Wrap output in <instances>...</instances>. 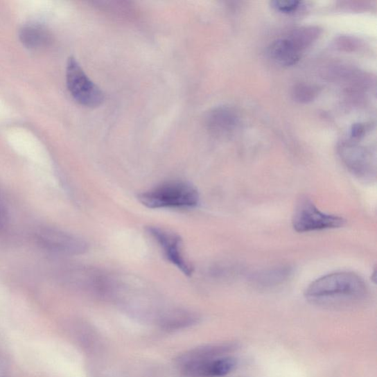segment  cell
I'll list each match as a JSON object with an SVG mask.
<instances>
[{
	"mask_svg": "<svg viewBox=\"0 0 377 377\" xmlns=\"http://www.w3.org/2000/svg\"><path fill=\"white\" fill-rule=\"evenodd\" d=\"M369 293L367 283L359 275L337 272L316 279L305 290L310 303L326 308H344L364 301Z\"/></svg>",
	"mask_w": 377,
	"mask_h": 377,
	"instance_id": "6da1fadb",
	"label": "cell"
},
{
	"mask_svg": "<svg viewBox=\"0 0 377 377\" xmlns=\"http://www.w3.org/2000/svg\"><path fill=\"white\" fill-rule=\"evenodd\" d=\"M139 202L150 209L188 208L198 205L199 194L191 184L179 181L161 184L141 193Z\"/></svg>",
	"mask_w": 377,
	"mask_h": 377,
	"instance_id": "7a4b0ae2",
	"label": "cell"
},
{
	"mask_svg": "<svg viewBox=\"0 0 377 377\" xmlns=\"http://www.w3.org/2000/svg\"><path fill=\"white\" fill-rule=\"evenodd\" d=\"M292 227L299 233L334 229L343 227L346 220L341 217L324 213L308 196H301L295 207Z\"/></svg>",
	"mask_w": 377,
	"mask_h": 377,
	"instance_id": "3957f363",
	"label": "cell"
},
{
	"mask_svg": "<svg viewBox=\"0 0 377 377\" xmlns=\"http://www.w3.org/2000/svg\"><path fill=\"white\" fill-rule=\"evenodd\" d=\"M66 80L71 96L79 104L87 107H97L103 102V91L87 76L74 57L68 59Z\"/></svg>",
	"mask_w": 377,
	"mask_h": 377,
	"instance_id": "277c9868",
	"label": "cell"
},
{
	"mask_svg": "<svg viewBox=\"0 0 377 377\" xmlns=\"http://www.w3.org/2000/svg\"><path fill=\"white\" fill-rule=\"evenodd\" d=\"M338 152L347 168L358 179L367 184L376 180V161L367 148L343 143L339 146Z\"/></svg>",
	"mask_w": 377,
	"mask_h": 377,
	"instance_id": "5b68a950",
	"label": "cell"
},
{
	"mask_svg": "<svg viewBox=\"0 0 377 377\" xmlns=\"http://www.w3.org/2000/svg\"><path fill=\"white\" fill-rule=\"evenodd\" d=\"M37 238L46 249L65 255H80L88 249L85 241L55 228H42L37 232Z\"/></svg>",
	"mask_w": 377,
	"mask_h": 377,
	"instance_id": "8992f818",
	"label": "cell"
},
{
	"mask_svg": "<svg viewBox=\"0 0 377 377\" xmlns=\"http://www.w3.org/2000/svg\"><path fill=\"white\" fill-rule=\"evenodd\" d=\"M147 230L161 247L168 261L181 270L184 274L191 276L193 272V268L184 256L182 241L179 236L157 227H149Z\"/></svg>",
	"mask_w": 377,
	"mask_h": 377,
	"instance_id": "52a82bcc",
	"label": "cell"
},
{
	"mask_svg": "<svg viewBox=\"0 0 377 377\" xmlns=\"http://www.w3.org/2000/svg\"><path fill=\"white\" fill-rule=\"evenodd\" d=\"M238 360L229 356H224L209 360L188 363L180 367L182 372L191 377H222L236 369Z\"/></svg>",
	"mask_w": 377,
	"mask_h": 377,
	"instance_id": "ba28073f",
	"label": "cell"
},
{
	"mask_svg": "<svg viewBox=\"0 0 377 377\" xmlns=\"http://www.w3.org/2000/svg\"><path fill=\"white\" fill-rule=\"evenodd\" d=\"M238 124L237 114L227 106H221L209 112L207 125L209 132L218 137L231 135Z\"/></svg>",
	"mask_w": 377,
	"mask_h": 377,
	"instance_id": "9c48e42d",
	"label": "cell"
},
{
	"mask_svg": "<svg viewBox=\"0 0 377 377\" xmlns=\"http://www.w3.org/2000/svg\"><path fill=\"white\" fill-rule=\"evenodd\" d=\"M238 347L234 343H222L204 346L191 350L184 353L177 360L178 365L209 360L224 356H228L229 353L234 351Z\"/></svg>",
	"mask_w": 377,
	"mask_h": 377,
	"instance_id": "30bf717a",
	"label": "cell"
},
{
	"mask_svg": "<svg viewBox=\"0 0 377 377\" xmlns=\"http://www.w3.org/2000/svg\"><path fill=\"white\" fill-rule=\"evenodd\" d=\"M19 39L24 46L30 50H41L49 46L51 42V34L39 24H28L19 31Z\"/></svg>",
	"mask_w": 377,
	"mask_h": 377,
	"instance_id": "8fae6325",
	"label": "cell"
},
{
	"mask_svg": "<svg viewBox=\"0 0 377 377\" xmlns=\"http://www.w3.org/2000/svg\"><path fill=\"white\" fill-rule=\"evenodd\" d=\"M268 53L275 62L285 67L296 64L301 58V52L288 38L274 41L270 45Z\"/></svg>",
	"mask_w": 377,
	"mask_h": 377,
	"instance_id": "7c38bea8",
	"label": "cell"
},
{
	"mask_svg": "<svg viewBox=\"0 0 377 377\" xmlns=\"http://www.w3.org/2000/svg\"><path fill=\"white\" fill-rule=\"evenodd\" d=\"M292 272V269L290 266L271 268L254 274L252 281L258 288L275 287L287 281Z\"/></svg>",
	"mask_w": 377,
	"mask_h": 377,
	"instance_id": "4fadbf2b",
	"label": "cell"
},
{
	"mask_svg": "<svg viewBox=\"0 0 377 377\" xmlns=\"http://www.w3.org/2000/svg\"><path fill=\"white\" fill-rule=\"evenodd\" d=\"M321 33L317 27H303L294 30L288 39L301 53L319 37Z\"/></svg>",
	"mask_w": 377,
	"mask_h": 377,
	"instance_id": "5bb4252c",
	"label": "cell"
},
{
	"mask_svg": "<svg viewBox=\"0 0 377 377\" xmlns=\"http://www.w3.org/2000/svg\"><path fill=\"white\" fill-rule=\"evenodd\" d=\"M198 319V317L191 313L173 312L163 318L161 326L166 329H179L195 324Z\"/></svg>",
	"mask_w": 377,
	"mask_h": 377,
	"instance_id": "9a60e30c",
	"label": "cell"
},
{
	"mask_svg": "<svg viewBox=\"0 0 377 377\" xmlns=\"http://www.w3.org/2000/svg\"><path fill=\"white\" fill-rule=\"evenodd\" d=\"M318 94V88L310 85H299L292 89V98L300 103L313 101Z\"/></svg>",
	"mask_w": 377,
	"mask_h": 377,
	"instance_id": "2e32d148",
	"label": "cell"
},
{
	"mask_svg": "<svg viewBox=\"0 0 377 377\" xmlns=\"http://www.w3.org/2000/svg\"><path fill=\"white\" fill-rule=\"evenodd\" d=\"M272 7L283 14H292L300 7L301 2L297 0H276L271 3Z\"/></svg>",
	"mask_w": 377,
	"mask_h": 377,
	"instance_id": "e0dca14e",
	"label": "cell"
},
{
	"mask_svg": "<svg viewBox=\"0 0 377 377\" xmlns=\"http://www.w3.org/2000/svg\"><path fill=\"white\" fill-rule=\"evenodd\" d=\"M365 134V126L361 123H356L351 126V136L353 139H360Z\"/></svg>",
	"mask_w": 377,
	"mask_h": 377,
	"instance_id": "ac0fdd59",
	"label": "cell"
},
{
	"mask_svg": "<svg viewBox=\"0 0 377 377\" xmlns=\"http://www.w3.org/2000/svg\"><path fill=\"white\" fill-rule=\"evenodd\" d=\"M5 218V214L3 210L0 207V225L3 223Z\"/></svg>",
	"mask_w": 377,
	"mask_h": 377,
	"instance_id": "d6986e66",
	"label": "cell"
}]
</instances>
